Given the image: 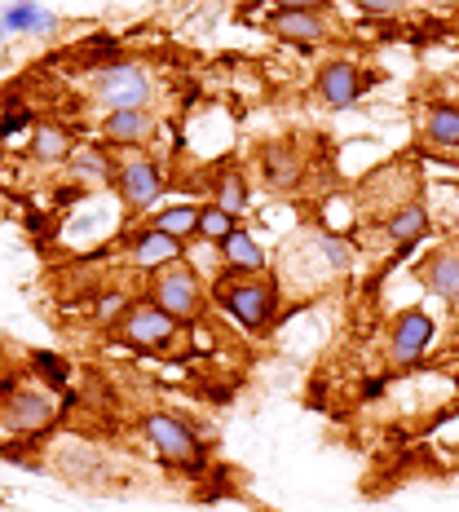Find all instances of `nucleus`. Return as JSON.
Instances as JSON below:
<instances>
[{"label": "nucleus", "instance_id": "nucleus-1", "mask_svg": "<svg viewBox=\"0 0 459 512\" xmlns=\"http://www.w3.org/2000/svg\"><path fill=\"white\" fill-rule=\"evenodd\" d=\"M212 292V305L221 314H230L243 332L261 336L279 323V279H265V274H221L217 283L208 287Z\"/></svg>", "mask_w": 459, "mask_h": 512}, {"label": "nucleus", "instance_id": "nucleus-2", "mask_svg": "<svg viewBox=\"0 0 459 512\" xmlns=\"http://www.w3.org/2000/svg\"><path fill=\"white\" fill-rule=\"evenodd\" d=\"M151 301L164 314H173L177 323H195V318H204L212 292L204 287V279H199V270L190 261H173L151 274Z\"/></svg>", "mask_w": 459, "mask_h": 512}, {"label": "nucleus", "instance_id": "nucleus-3", "mask_svg": "<svg viewBox=\"0 0 459 512\" xmlns=\"http://www.w3.org/2000/svg\"><path fill=\"white\" fill-rule=\"evenodd\" d=\"M142 433L151 442V451L159 460H168L181 473H204V451H199V433L190 429L181 415H168V411H155L142 420Z\"/></svg>", "mask_w": 459, "mask_h": 512}, {"label": "nucleus", "instance_id": "nucleus-4", "mask_svg": "<svg viewBox=\"0 0 459 512\" xmlns=\"http://www.w3.org/2000/svg\"><path fill=\"white\" fill-rule=\"evenodd\" d=\"M155 84L137 62H111V67L93 71V102L106 106V111H142L151 102Z\"/></svg>", "mask_w": 459, "mask_h": 512}, {"label": "nucleus", "instance_id": "nucleus-5", "mask_svg": "<svg viewBox=\"0 0 459 512\" xmlns=\"http://www.w3.org/2000/svg\"><path fill=\"white\" fill-rule=\"evenodd\" d=\"M124 151L128 155L120 159V168H115V195H120V204L128 212H146L168 190L164 168H159L151 155H142V146H124Z\"/></svg>", "mask_w": 459, "mask_h": 512}, {"label": "nucleus", "instance_id": "nucleus-6", "mask_svg": "<svg viewBox=\"0 0 459 512\" xmlns=\"http://www.w3.org/2000/svg\"><path fill=\"white\" fill-rule=\"evenodd\" d=\"M177 332H181L177 318L164 314L151 296H146V301H137V305H128L124 318H120V336L133 349H142V354H159V349H168L177 340Z\"/></svg>", "mask_w": 459, "mask_h": 512}, {"label": "nucleus", "instance_id": "nucleus-7", "mask_svg": "<svg viewBox=\"0 0 459 512\" xmlns=\"http://www.w3.org/2000/svg\"><path fill=\"white\" fill-rule=\"evenodd\" d=\"M367 76H362V71L354 67V62L349 58H332V62H323V67H318V76H314V93L318 98H323L327 106H354L358 98H362V89H367Z\"/></svg>", "mask_w": 459, "mask_h": 512}, {"label": "nucleus", "instance_id": "nucleus-8", "mask_svg": "<svg viewBox=\"0 0 459 512\" xmlns=\"http://www.w3.org/2000/svg\"><path fill=\"white\" fill-rule=\"evenodd\" d=\"M433 318L429 309H407V314H398V323H393V336H389V362H398V367H411L415 358L429 349L433 340Z\"/></svg>", "mask_w": 459, "mask_h": 512}, {"label": "nucleus", "instance_id": "nucleus-9", "mask_svg": "<svg viewBox=\"0 0 459 512\" xmlns=\"http://www.w3.org/2000/svg\"><path fill=\"white\" fill-rule=\"evenodd\" d=\"M265 27L287 45H305V49H314L318 40L332 36V23L323 14H314V9H274V14H265Z\"/></svg>", "mask_w": 459, "mask_h": 512}, {"label": "nucleus", "instance_id": "nucleus-10", "mask_svg": "<svg viewBox=\"0 0 459 512\" xmlns=\"http://www.w3.org/2000/svg\"><path fill=\"white\" fill-rule=\"evenodd\" d=\"M53 398L49 389H18L14 398H5V429L9 433H40L53 424Z\"/></svg>", "mask_w": 459, "mask_h": 512}, {"label": "nucleus", "instance_id": "nucleus-11", "mask_svg": "<svg viewBox=\"0 0 459 512\" xmlns=\"http://www.w3.org/2000/svg\"><path fill=\"white\" fill-rule=\"evenodd\" d=\"M159 133V120L151 111H106L102 115V142L106 146H146Z\"/></svg>", "mask_w": 459, "mask_h": 512}, {"label": "nucleus", "instance_id": "nucleus-12", "mask_svg": "<svg viewBox=\"0 0 459 512\" xmlns=\"http://www.w3.org/2000/svg\"><path fill=\"white\" fill-rule=\"evenodd\" d=\"M128 256H133L142 270H164V265H173V261H186V248H181V239H173V234L146 226L128 239Z\"/></svg>", "mask_w": 459, "mask_h": 512}, {"label": "nucleus", "instance_id": "nucleus-13", "mask_svg": "<svg viewBox=\"0 0 459 512\" xmlns=\"http://www.w3.org/2000/svg\"><path fill=\"white\" fill-rule=\"evenodd\" d=\"M301 173H305V159H301L296 146H287V142L261 146V177H265V186L292 190V186H301Z\"/></svg>", "mask_w": 459, "mask_h": 512}, {"label": "nucleus", "instance_id": "nucleus-14", "mask_svg": "<svg viewBox=\"0 0 459 512\" xmlns=\"http://www.w3.org/2000/svg\"><path fill=\"white\" fill-rule=\"evenodd\" d=\"M67 168L80 181H93V186H115V168H120V159L106 151V142H80L76 151L67 155Z\"/></svg>", "mask_w": 459, "mask_h": 512}, {"label": "nucleus", "instance_id": "nucleus-15", "mask_svg": "<svg viewBox=\"0 0 459 512\" xmlns=\"http://www.w3.org/2000/svg\"><path fill=\"white\" fill-rule=\"evenodd\" d=\"M217 248H221V265H226L230 274H265L270 270V256H265V248L248 230H234L226 243H217Z\"/></svg>", "mask_w": 459, "mask_h": 512}, {"label": "nucleus", "instance_id": "nucleus-16", "mask_svg": "<svg viewBox=\"0 0 459 512\" xmlns=\"http://www.w3.org/2000/svg\"><path fill=\"white\" fill-rule=\"evenodd\" d=\"M420 283L446 305H459V252H433L420 265Z\"/></svg>", "mask_w": 459, "mask_h": 512}, {"label": "nucleus", "instance_id": "nucleus-17", "mask_svg": "<svg viewBox=\"0 0 459 512\" xmlns=\"http://www.w3.org/2000/svg\"><path fill=\"white\" fill-rule=\"evenodd\" d=\"M384 234L398 243V252H411L429 234V212H424V204H415V199L411 204H398L389 212V221H384Z\"/></svg>", "mask_w": 459, "mask_h": 512}, {"label": "nucleus", "instance_id": "nucleus-18", "mask_svg": "<svg viewBox=\"0 0 459 512\" xmlns=\"http://www.w3.org/2000/svg\"><path fill=\"white\" fill-rule=\"evenodd\" d=\"M31 159H40V164H67V155L76 151V142H71V133L62 124H36L31 128V142H27Z\"/></svg>", "mask_w": 459, "mask_h": 512}, {"label": "nucleus", "instance_id": "nucleus-19", "mask_svg": "<svg viewBox=\"0 0 459 512\" xmlns=\"http://www.w3.org/2000/svg\"><path fill=\"white\" fill-rule=\"evenodd\" d=\"M424 142L442 146V151H455L459 146V106L455 102H437L424 111Z\"/></svg>", "mask_w": 459, "mask_h": 512}, {"label": "nucleus", "instance_id": "nucleus-20", "mask_svg": "<svg viewBox=\"0 0 459 512\" xmlns=\"http://www.w3.org/2000/svg\"><path fill=\"white\" fill-rule=\"evenodd\" d=\"M58 27V14H49V9L31 5V0H14V5L5 9V18H0V36H23V31H53Z\"/></svg>", "mask_w": 459, "mask_h": 512}, {"label": "nucleus", "instance_id": "nucleus-21", "mask_svg": "<svg viewBox=\"0 0 459 512\" xmlns=\"http://www.w3.org/2000/svg\"><path fill=\"white\" fill-rule=\"evenodd\" d=\"M151 226H155V230H164V234H173V239L186 243L190 234H199V208H195V204H173V208H159L155 217H151Z\"/></svg>", "mask_w": 459, "mask_h": 512}, {"label": "nucleus", "instance_id": "nucleus-22", "mask_svg": "<svg viewBox=\"0 0 459 512\" xmlns=\"http://www.w3.org/2000/svg\"><path fill=\"white\" fill-rule=\"evenodd\" d=\"M248 195H252L248 181H243V173H234V168L217 173V181H212V204H221L226 212H234V217L248 208Z\"/></svg>", "mask_w": 459, "mask_h": 512}, {"label": "nucleus", "instance_id": "nucleus-23", "mask_svg": "<svg viewBox=\"0 0 459 512\" xmlns=\"http://www.w3.org/2000/svg\"><path fill=\"white\" fill-rule=\"evenodd\" d=\"M234 230H239V217H234V212H226L221 204H204V208H199V239L226 243Z\"/></svg>", "mask_w": 459, "mask_h": 512}, {"label": "nucleus", "instance_id": "nucleus-24", "mask_svg": "<svg viewBox=\"0 0 459 512\" xmlns=\"http://www.w3.org/2000/svg\"><path fill=\"white\" fill-rule=\"evenodd\" d=\"M31 371H36L45 384H53V389H67V380H71L67 358L53 354V349H31Z\"/></svg>", "mask_w": 459, "mask_h": 512}, {"label": "nucleus", "instance_id": "nucleus-25", "mask_svg": "<svg viewBox=\"0 0 459 512\" xmlns=\"http://www.w3.org/2000/svg\"><path fill=\"white\" fill-rule=\"evenodd\" d=\"M80 62H89L93 71H102V67H111V62H120V45H115L111 36L80 40Z\"/></svg>", "mask_w": 459, "mask_h": 512}, {"label": "nucleus", "instance_id": "nucleus-26", "mask_svg": "<svg viewBox=\"0 0 459 512\" xmlns=\"http://www.w3.org/2000/svg\"><path fill=\"white\" fill-rule=\"evenodd\" d=\"M23 128H36V115H31V106H27V102H9L5 111H0V142L18 137Z\"/></svg>", "mask_w": 459, "mask_h": 512}, {"label": "nucleus", "instance_id": "nucleus-27", "mask_svg": "<svg viewBox=\"0 0 459 512\" xmlns=\"http://www.w3.org/2000/svg\"><path fill=\"white\" fill-rule=\"evenodd\" d=\"M402 5L407 0H354V9L367 18H393V14H402Z\"/></svg>", "mask_w": 459, "mask_h": 512}, {"label": "nucleus", "instance_id": "nucleus-28", "mask_svg": "<svg viewBox=\"0 0 459 512\" xmlns=\"http://www.w3.org/2000/svg\"><path fill=\"white\" fill-rule=\"evenodd\" d=\"M274 9H314V14H323L332 0H270Z\"/></svg>", "mask_w": 459, "mask_h": 512}]
</instances>
